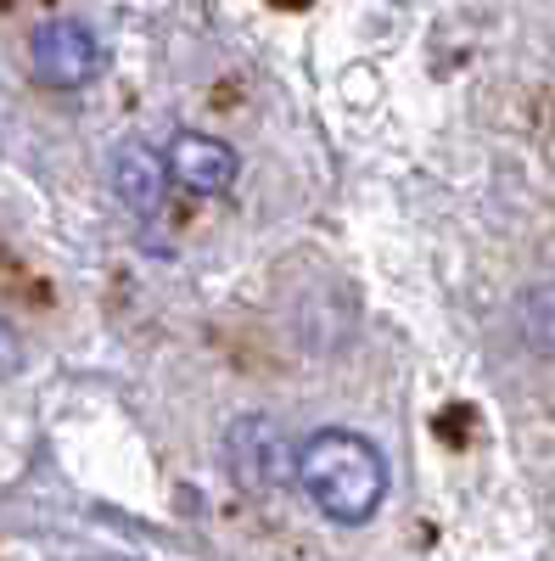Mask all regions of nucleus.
I'll return each mask as SVG.
<instances>
[{
  "label": "nucleus",
  "mask_w": 555,
  "mask_h": 561,
  "mask_svg": "<svg viewBox=\"0 0 555 561\" xmlns=\"http://www.w3.org/2000/svg\"><path fill=\"white\" fill-rule=\"evenodd\" d=\"M298 483L332 523L359 528L388 500V455L348 427L314 433L309 444H298Z\"/></svg>",
  "instance_id": "f257e3e1"
},
{
  "label": "nucleus",
  "mask_w": 555,
  "mask_h": 561,
  "mask_svg": "<svg viewBox=\"0 0 555 561\" xmlns=\"http://www.w3.org/2000/svg\"><path fill=\"white\" fill-rule=\"evenodd\" d=\"M224 466H230V478H236L242 489L269 494V489H281L287 478H298V449L287 444L281 421L242 415V421H230V433H224Z\"/></svg>",
  "instance_id": "f03ea898"
},
{
  "label": "nucleus",
  "mask_w": 555,
  "mask_h": 561,
  "mask_svg": "<svg viewBox=\"0 0 555 561\" xmlns=\"http://www.w3.org/2000/svg\"><path fill=\"white\" fill-rule=\"evenodd\" d=\"M28 57H34V79L51 84V90H84L90 79L102 73V39L90 34L79 18H51L39 23L28 39Z\"/></svg>",
  "instance_id": "7ed1b4c3"
},
{
  "label": "nucleus",
  "mask_w": 555,
  "mask_h": 561,
  "mask_svg": "<svg viewBox=\"0 0 555 561\" xmlns=\"http://www.w3.org/2000/svg\"><path fill=\"white\" fill-rule=\"evenodd\" d=\"M169 169H174V185H185L192 197H224L236 185V152L197 129H180L169 140Z\"/></svg>",
  "instance_id": "20e7f679"
},
{
  "label": "nucleus",
  "mask_w": 555,
  "mask_h": 561,
  "mask_svg": "<svg viewBox=\"0 0 555 561\" xmlns=\"http://www.w3.org/2000/svg\"><path fill=\"white\" fill-rule=\"evenodd\" d=\"M169 185H174V169H169V152H152L147 140H124L113 152V192L129 214L152 219L163 203H169Z\"/></svg>",
  "instance_id": "39448f33"
},
{
  "label": "nucleus",
  "mask_w": 555,
  "mask_h": 561,
  "mask_svg": "<svg viewBox=\"0 0 555 561\" xmlns=\"http://www.w3.org/2000/svg\"><path fill=\"white\" fill-rule=\"evenodd\" d=\"M522 332L539 348H555V280H544V287H533L522 298Z\"/></svg>",
  "instance_id": "423d86ee"
},
{
  "label": "nucleus",
  "mask_w": 555,
  "mask_h": 561,
  "mask_svg": "<svg viewBox=\"0 0 555 561\" xmlns=\"http://www.w3.org/2000/svg\"><path fill=\"white\" fill-rule=\"evenodd\" d=\"M18 365H23V348H18V337L7 332V325H0V377H12Z\"/></svg>",
  "instance_id": "0eeeda50"
}]
</instances>
